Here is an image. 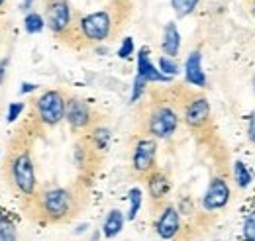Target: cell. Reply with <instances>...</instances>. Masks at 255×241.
I'll return each mask as SVG.
<instances>
[{
	"instance_id": "1",
	"label": "cell",
	"mask_w": 255,
	"mask_h": 241,
	"mask_svg": "<svg viewBox=\"0 0 255 241\" xmlns=\"http://www.w3.org/2000/svg\"><path fill=\"white\" fill-rule=\"evenodd\" d=\"M8 179L10 184L16 188L18 194L32 198L37 190V179H35V167H33L32 155L28 149L14 153L8 161Z\"/></svg>"
},
{
	"instance_id": "2",
	"label": "cell",
	"mask_w": 255,
	"mask_h": 241,
	"mask_svg": "<svg viewBox=\"0 0 255 241\" xmlns=\"http://www.w3.org/2000/svg\"><path fill=\"white\" fill-rule=\"evenodd\" d=\"M39 210L41 214L51 220V222H61L67 216H71L75 210V196L71 190L55 186V188H47L39 194Z\"/></svg>"
},
{
	"instance_id": "3",
	"label": "cell",
	"mask_w": 255,
	"mask_h": 241,
	"mask_svg": "<svg viewBox=\"0 0 255 241\" xmlns=\"http://www.w3.org/2000/svg\"><path fill=\"white\" fill-rule=\"evenodd\" d=\"M114 30V18L110 10H98L83 16L79 20V31L81 37H85L91 43H102L106 41Z\"/></svg>"
},
{
	"instance_id": "4",
	"label": "cell",
	"mask_w": 255,
	"mask_h": 241,
	"mask_svg": "<svg viewBox=\"0 0 255 241\" xmlns=\"http://www.w3.org/2000/svg\"><path fill=\"white\" fill-rule=\"evenodd\" d=\"M67 98L61 91H45L35 100V112L43 125L55 127L65 120Z\"/></svg>"
},
{
	"instance_id": "5",
	"label": "cell",
	"mask_w": 255,
	"mask_h": 241,
	"mask_svg": "<svg viewBox=\"0 0 255 241\" xmlns=\"http://www.w3.org/2000/svg\"><path fill=\"white\" fill-rule=\"evenodd\" d=\"M177 125H179V114L175 108L167 104L155 106L147 118V131L157 139L171 137L177 131Z\"/></svg>"
},
{
	"instance_id": "6",
	"label": "cell",
	"mask_w": 255,
	"mask_h": 241,
	"mask_svg": "<svg viewBox=\"0 0 255 241\" xmlns=\"http://www.w3.org/2000/svg\"><path fill=\"white\" fill-rule=\"evenodd\" d=\"M45 24L57 35H63L73 26L69 0H45Z\"/></svg>"
},
{
	"instance_id": "7",
	"label": "cell",
	"mask_w": 255,
	"mask_h": 241,
	"mask_svg": "<svg viewBox=\"0 0 255 241\" xmlns=\"http://www.w3.org/2000/svg\"><path fill=\"white\" fill-rule=\"evenodd\" d=\"M155 155H157V143L155 139L143 137L135 143L133 155H131V167L139 175H149L155 169Z\"/></svg>"
},
{
	"instance_id": "8",
	"label": "cell",
	"mask_w": 255,
	"mask_h": 241,
	"mask_svg": "<svg viewBox=\"0 0 255 241\" xmlns=\"http://www.w3.org/2000/svg\"><path fill=\"white\" fill-rule=\"evenodd\" d=\"M230 202V186L222 177H214L202 198V208L206 212L222 210L224 206Z\"/></svg>"
},
{
	"instance_id": "9",
	"label": "cell",
	"mask_w": 255,
	"mask_h": 241,
	"mask_svg": "<svg viewBox=\"0 0 255 241\" xmlns=\"http://www.w3.org/2000/svg\"><path fill=\"white\" fill-rule=\"evenodd\" d=\"M65 120L69 121V125L77 131L87 129L93 123V110L83 98H71V100H67Z\"/></svg>"
},
{
	"instance_id": "10",
	"label": "cell",
	"mask_w": 255,
	"mask_h": 241,
	"mask_svg": "<svg viewBox=\"0 0 255 241\" xmlns=\"http://www.w3.org/2000/svg\"><path fill=\"white\" fill-rule=\"evenodd\" d=\"M210 120V104L204 96H194L185 106V123L192 129L204 127Z\"/></svg>"
},
{
	"instance_id": "11",
	"label": "cell",
	"mask_w": 255,
	"mask_h": 241,
	"mask_svg": "<svg viewBox=\"0 0 255 241\" xmlns=\"http://www.w3.org/2000/svg\"><path fill=\"white\" fill-rule=\"evenodd\" d=\"M155 232L163 241L173 240L181 232V216H179V210L175 206L169 204L161 210L159 218L155 222Z\"/></svg>"
},
{
	"instance_id": "12",
	"label": "cell",
	"mask_w": 255,
	"mask_h": 241,
	"mask_svg": "<svg viewBox=\"0 0 255 241\" xmlns=\"http://www.w3.org/2000/svg\"><path fill=\"white\" fill-rule=\"evenodd\" d=\"M137 75L145 81V83H169L171 79L165 77L159 71V67L153 65V61L149 59V49L141 47L137 51Z\"/></svg>"
},
{
	"instance_id": "13",
	"label": "cell",
	"mask_w": 255,
	"mask_h": 241,
	"mask_svg": "<svg viewBox=\"0 0 255 241\" xmlns=\"http://www.w3.org/2000/svg\"><path fill=\"white\" fill-rule=\"evenodd\" d=\"M185 79L192 87H206V75L202 71V55L200 51H191L185 61Z\"/></svg>"
},
{
	"instance_id": "14",
	"label": "cell",
	"mask_w": 255,
	"mask_h": 241,
	"mask_svg": "<svg viewBox=\"0 0 255 241\" xmlns=\"http://www.w3.org/2000/svg\"><path fill=\"white\" fill-rule=\"evenodd\" d=\"M169 188H171V182L163 171H151L147 175V192L153 202H161L169 194Z\"/></svg>"
},
{
	"instance_id": "15",
	"label": "cell",
	"mask_w": 255,
	"mask_h": 241,
	"mask_svg": "<svg viewBox=\"0 0 255 241\" xmlns=\"http://www.w3.org/2000/svg\"><path fill=\"white\" fill-rule=\"evenodd\" d=\"M161 49L167 57L175 59L179 55V49H181V33L175 22H169L165 28H163V39H161Z\"/></svg>"
},
{
	"instance_id": "16",
	"label": "cell",
	"mask_w": 255,
	"mask_h": 241,
	"mask_svg": "<svg viewBox=\"0 0 255 241\" xmlns=\"http://www.w3.org/2000/svg\"><path fill=\"white\" fill-rule=\"evenodd\" d=\"M124 222H126V216L120 210H110L104 224H102V234L106 238H116L122 230H124Z\"/></svg>"
},
{
	"instance_id": "17",
	"label": "cell",
	"mask_w": 255,
	"mask_h": 241,
	"mask_svg": "<svg viewBox=\"0 0 255 241\" xmlns=\"http://www.w3.org/2000/svg\"><path fill=\"white\" fill-rule=\"evenodd\" d=\"M234 179H236V184L240 188H248L252 184V171L242 163V161H236L234 163Z\"/></svg>"
},
{
	"instance_id": "18",
	"label": "cell",
	"mask_w": 255,
	"mask_h": 241,
	"mask_svg": "<svg viewBox=\"0 0 255 241\" xmlns=\"http://www.w3.org/2000/svg\"><path fill=\"white\" fill-rule=\"evenodd\" d=\"M24 28L28 33H39L45 28V18L37 12H28L26 18H24Z\"/></svg>"
},
{
	"instance_id": "19",
	"label": "cell",
	"mask_w": 255,
	"mask_h": 241,
	"mask_svg": "<svg viewBox=\"0 0 255 241\" xmlns=\"http://www.w3.org/2000/svg\"><path fill=\"white\" fill-rule=\"evenodd\" d=\"M198 2L200 0H171V6H173V10L179 18H187L196 10Z\"/></svg>"
},
{
	"instance_id": "20",
	"label": "cell",
	"mask_w": 255,
	"mask_h": 241,
	"mask_svg": "<svg viewBox=\"0 0 255 241\" xmlns=\"http://www.w3.org/2000/svg\"><path fill=\"white\" fill-rule=\"evenodd\" d=\"M108 141H110V129H108V127H95V129H93L91 143H93L95 149L104 151L108 147Z\"/></svg>"
},
{
	"instance_id": "21",
	"label": "cell",
	"mask_w": 255,
	"mask_h": 241,
	"mask_svg": "<svg viewBox=\"0 0 255 241\" xmlns=\"http://www.w3.org/2000/svg\"><path fill=\"white\" fill-rule=\"evenodd\" d=\"M0 241H18V230L6 216H0Z\"/></svg>"
},
{
	"instance_id": "22",
	"label": "cell",
	"mask_w": 255,
	"mask_h": 241,
	"mask_svg": "<svg viewBox=\"0 0 255 241\" xmlns=\"http://www.w3.org/2000/svg\"><path fill=\"white\" fill-rule=\"evenodd\" d=\"M128 198H129V210H128V220H135L137 218V212L141 208V200H143V194L139 188H131L128 192Z\"/></svg>"
},
{
	"instance_id": "23",
	"label": "cell",
	"mask_w": 255,
	"mask_h": 241,
	"mask_svg": "<svg viewBox=\"0 0 255 241\" xmlns=\"http://www.w3.org/2000/svg\"><path fill=\"white\" fill-rule=\"evenodd\" d=\"M159 71L165 75V77H169V79H173L177 73H179V65L175 63V59H171V57H167V55H163L159 59Z\"/></svg>"
},
{
	"instance_id": "24",
	"label": "cell",
	"mask_w": 255,
	"mask_h": 241,
	"mask_svg": "<svg viewBox=\"0 0 255 241\" xmlns=\"http://www.w3.org/2000/svg\"><path fill=\"white\" fill-rule=\"evenodd\" d=\"M145 81L139 77V75H135V79H133V85H131V96H129V102H137L139 100V96L143 94L145 91Z\"/></svg>"
},
{
	"instance_id": "25",
	"label": "cell",
	"mask_w": 255,
	"mask_h": 241,
	"mask_svg": "<svg viewBox=\"0 0 255 241\" xmlns=\"http://www.w3.org/2000/svg\"><path fill=\"white\" fill-rule=\"evenodd\" d=\"M244 238H246V241H255V212H252V214L246 218V224H244Z\"/></svg>"
},
{
	"instance_id": "26",
	"label": "cell",
	"mask_w": 255,
	"mask_h": 241,
	"mask_svg": "<svg viewBox=\"0 0 255 241\" xmlns=\"http://www.w3.org/2000/svg\"><path fill=\"white\" fill-rule=\"evenodd\" d=\"M133 39L131 37H124V41H122V45H120V49H118V57L120 59H128L131 53H133Z\"/></svg>"
},
{
	"instance_id": "27",
	"label": "cell",
	"mask_w": 255,
	"mask_h": 241,
	"mask_svg": "<svg viewBox=\"0 0 255 241\" xmlns=\"http://www.w3.org/2000/svg\"><path fill=\"white\" fill-rule=\"evenodd\" d=\"M22 112H24V102H12L10 106H8V121H16L20 116H22Z\"/></svg>"
},
{
	"instance_id": "28",
	"label": "cell",
	"mask_w": 255,
	"mask_h": 241,
	"mask_svg": "<svg viewBox=\"0 0 255 241\" xmlns=\"http://www.w3.org/2000/svg\"><path fill=\"white\" fill-rule=\"evenodd\" d=\"M248 139L255 143V112H252L248 118Z\"/></svg>"
},
{
	"instance_id": "29",
	"label": "cell",
	"mask_w": 255,
	"mask_h": 241,
	"mask_svg": "<svg viewBox=\"0 0 255 241\" xmlns=\"http://www.w3.org/2000/svg\"><path fill=\"white\" fill-rule=\"evenodd\" d=\"M8 65H10V59H8V57H4V59L0 61V85H2V83H4V79H6Z\"/></svg>"
},
{
	"instance_id": "30",
	"label": "cell",
	"mask_w": 255,
	"mask_h": 241,
	"mask_svg": "<svg viewBox=\"0 0 255 241\" xmlns=\"http://www.w3.org/2000/svg\"><path fill=\"white\" fill-rule=\"evenodd\" d=\"M37 89V85H33V83H24L22 87H20V94H30Z\"/></svg>"
},
{
	"instance_id": "31",
	"label": "cell",
	"mask_w": 255,
	"mask_h": 241,
	"mask_svg": "<svg viewBox=\"0 0 255 241\" xmlns=\"http://www.w3.org/2000/svg\"><path fill=\"white\" fill-rule=\"evenodd\" d=\"M32 6H33V0H22L20 10H22V12H32Z\"/></svg>"
},
{
	"instance_id": "32",
	"label": "cell",
	"mask_w": 255,
	"mask_h": 241,
	"mask_svg": "<svg viewBox=\"0 0 255 241\" xmlns=\"http://www.w3.org/2000/svg\"><path fill=\"white\" fill-rule=\"evenodd\" d=\"M85 230H87V224H83V226H81V228H77V234H83V232H85Z\"/></svg>"
},
{
	"instance_id": "33",
	"label": "cell",
	"mask_w": 255,
	"mask_h": 241,
	"mask_svg": "<svg viewBox=\"0 0 255 241\" xmlns=\"http://www.w3.org/2000/svg\"><path fill=\"white\" fill-rule=\"evenodd\" d=\"M252 87H254V92H255V75H254V79H252Z\"/></svg>"
},
{
	"instance_id": "34",
	"label": "cell",
	"mask_w": 255,
	"mask_h": 241,
	"mask_svg": "<svg viewBox=\"0 0 255 241\" xmlns=\"http://www.w3.org/2000/svg\"><path fill=\"white\" fill-rule=\"evenodd\" d=\"M6 4V0H0V10H2V6Z\"/></svg>"
},
{
	"instance_id": "35",
	"label": "cell",
	"mask_w": 255,
	"mask_h": 241,
	"mask_svg": "<svg viewBox=\"0 0 255 241\" xmlns=\"http://www.w3.org/2000/svg\"><path fill=\"white\" fill-rule=\"evenodd\" d=\"M254 16H255V6H254Z\"/></svg>"
},
{
	"instance_id": "36",
	"label": "cell",
	"mask_w": 255,
	"mask_h": 241,
	"mask_svg": "<svg viewBox=\"0 0 255 241\" xmlns=\"http://www.w3.org/2000/svg\"><path fill=\"white\" fill-rule=\"evenodd\" d=\"M216 241H220V240H216Z\"/></svg>"
},
{
	"instance_id": "37",
	"label": "cell",
	"mask_w": 255,
	"mask_h": 241,
	"mask_svg": "<svg viewBox=\"0 0 255 241\" xmlns=\"http://www.w3.org/2000/svg\"><path fill=\"white\" fill-rule=\"evenodd\" d=\"M0 155H2V153H0Z\"/></svg>"
}]
</instances>
